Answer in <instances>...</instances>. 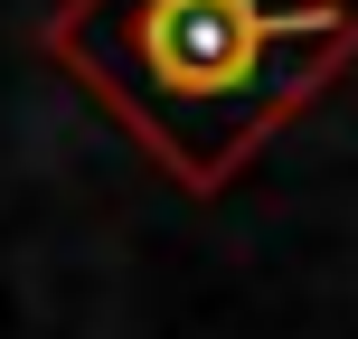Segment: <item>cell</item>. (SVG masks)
I'll use <instances>...</instances> for the list:
<instances>
[{
    "label": "cell",
    "mask_w": 358,
    "mask_h": 339,
    "mask_svg": "<svg viewBox=\"0 0 358 339\" xmlns=\"http://www.w3.org/2000/svg\"><path fill=\"white\" fill-rule=\"evenodd\" d=\"M48 48L208 198L349 66L358 19L340 0H66Z\"/></svg>",
    "instance_id": "cell-1"
}]
</instances>
